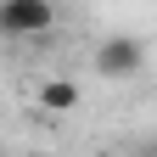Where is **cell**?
Instances as JSON below:
<instances>
[{"mask_svg": "<svg viewBox=\"0 0 157 157\" xmlns=\"http://www.w3.org/2000/svg\"><path fill=\"white\" fill-rule=\"evenodd\" d=\"M56 28V0H0V39H39Z\"/></svg>", "mask_w": 157, "mask_h": 157, "instance_id": "obj_1", "label": "cell"}, {"mask_svg": "<svg viewBox=\"0 0 157 157\" xmlns=\"http://www.w3.org/2000/svg\"><path fill=\"white\" fill-rule=\"evenodd\" d=\"M107 157H112V151H107Z\"/></svg>", "mask_w": 157, "mask_h": 157, "instance_id": "obj_4", "label": "cell"}, {"mask_svg": "<svg viewBox=\"0 0 157 157\" xmlns=\"http://www.w3.org/2000/svg\"><path fill=\"white\" fill-rule=\"evenodd\" d=\"M39 107L45 112H73L78 107V84L73 78H45V84H39Z\"/></svg>", "mask_w": 157, "mask_h": 157, "instance_id": "obj_3", "label": "cell"}, {"mask_svg": "<svg viewBox=\"0 0 157 157\" xmlns=\"http://www.w3.org/2000/svg\"><path fill=\"white\" fill-rule=\"evenodd\" d=\"M90 62H95L101 78H135V73L146 67V45L135 34H107V39H95V56H90Z\"/></svg>", "mask_w": 157, "mask_h": 157, "instance_id": "obj_2", "label": "cell"}]
</instances>
